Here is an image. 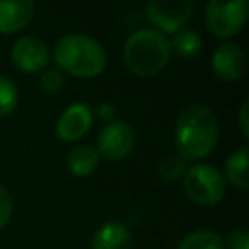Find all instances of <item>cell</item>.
Listing matches in <instances>:
<instances>
[{
	"label": "cell",
	"instance_id": "cell-1",
	"mask_svg": "<svg viewBox=\"0 0 249 249\" xmlns=\"http://www.w3.org/2000/svg\"><path fill=\"white\" fill-rule=\"evenodd\" d=\"M218 144V119L210 107L193 103L185 107L175 123L177 154L187 161H196L214 152Z\"/></svg>",
	"mask_w": 249,
	"mask_h": 249
},
{
	"label": "cell",
	"instance_id": "cell-2",
	"mask_svg": "<svg viewBox=\"0 0 249 249\" xmlns=\"http://www.w3.org/2000/svg\"><path fill=\"white\" fill-rule=\"evenodd\" d=\"M56 66L78 78H93L105 68V49L93 37L70 33L58 39L54 47Z\"/></svg>",
	"mask_w": 249,
	"mask_h": 249
},
{
	"label": "cell",
	"instance_id": "cell-3",
	"mask_svg": "<svg viewBox=\"0 0 249 249\" xmlns=\"http://www.w3.org/2000/svg\"><path fill=\"white\" fill-rule=\"evenodd\" d=\"M171 47L163 33L156 29L134 31L123 49V60L126 68L142 78L158 74L169 62Z\"/></svg>",
	"mask_w": 249,
	"mask_h": 249
},
{
	"label": "cell",
	"instance_id": "cell-4",
	"mask_svg": "<svg viewBox=\"0 0 249 249\" xmlns=\"http://www.w3.org/2000/svg\"><path fill=\"white\" fill-rule=\"evenodd\" d=\"M185 195L204 206L218 204L226 195V179L222 171H218L210 163H195L183 175Z\"/></svg>",
	"mask_w": 249,
	"mask_h": 249
},
{
	"label": "cell",
	"instance_id": "cell-5",
	"mask_svg": "<svg viewBox=\"0 0 249 249\" xmlns=\"http://www.w3.org/2000/svg\"><path fill=\"white\" fill-rule=\"evenodd\" d=\"M247 14H249L247 0H233V2L212 0L206 4L204 19L212 35L220 39H230L241 31V27L247 21Z\"/></svg>",
	"mask_w": 249,
	"mask_h": 249
},
{
	"label": "cell",
	"instance_id": "cell-6",
	"mask_svg": "<svg viewBox=\"0 0 249 249\" xmlns=\"http://www.w3.org/2000/svg\"><path fill=\"white\" fill-rule=\"evenodd\" d=\"M134 148V130L124 121H109L97 134V156L109 161L124 160Z\"/></svg>",
	"mask_w": 249,
	"mask_h": 249
},
{
	"label": "cell",
	"instance_id": "cell-7",
	"mask_svg": "<svg viewBox=\"0 0 249 249\" xmlns=\"http://www.w3.org/2000/svg\"><path fill=\"white\" fill-rule=\"evenodd\" d=\"M195 10V4L191 0L183 2H161L152 0L146 4V16L148 19L160 29V33H175L187 25Z\"/></svg>",
	"mask_w": 249,
	"mask_h": 249
},
{
	"label": "cell",
	"instance_id": "cell-8",
	"mask_svg": "<svg viewBox=\"0 0 249 249\" xmlns=\"http://www.w3.org/2000/svg\"><path fill=\"white\" fill-rule=\"evenodd\" d=\"M93 121V113L86 103H72L56 121V136L62 142H74L82 138Z\"/></svg>",
	"mask_w": 249,
	"mask_h": 249
},
{
	"label": "cell",
	"instance_id": "cell-9",
	"mask_svg": "<svg viewBox=\"0 0 249 249\" xmlns=\"http://www.w3.org/2000/svg\"><path fill=\"white\" fill-rule=\"evenodd\" d=\"M12 62L23 72H39L49 62L47 45L37 37H21L12 47Z\"/></svg>",
	"mask_w": 249,
	"mask_h": 249
},
{
	"label": "cell",
	"instance_id": "cell-10",
	"mask_svg": "<svg viewBox=\"0 0 249 249\" xmlns=\"http://www.w3.org/2000/svg\"><path fill=\"white\" fill-rule=\"evenodd\" d=\"M247 66L243 51L235 43H222L212 54V70L224 82H235L243 76Z\"/></svg>",
	"mask_w": 249,
	"mask_h": 249
},
{
	"label": "cell",
	"instance_id": "cell-11",
	"mask_svg": "<svg viewBox=\"0 0 249 249\" xmlns=\"http://www.w3.org/2000/svg\"><path fill=\"white\" fill-rule=\"evenodd\" d=\"M33 2L31 0H16L4 2L0 0V33L10 35L21 31L33 18Z\"/></svg>",
	"mask_w": 249,
	"mask_h": 249
},
{
	"label": "cell",
	"instance_id": "cell-12",
	"mask_svg": "<svg viewBox=\"0 0 249 249\" xmlns=\"http://www.w3.org/2000/svg\"><path fill=\"white\" fill-rule=\"evenodd\" d=\"M130 230L121 222H107L91 237V249H132Z\"/></svg>",
	"mask_w": 249,
	"mask_h": 249
},
{
	"label": "cell",
	"instance_id": "cell-13",
	"mask_svg": "<svg viewBox=\"0 0 249 249\" xmlns=\"http://www.w3.org/2000/svg\"><path fill=\"white\" fill-rule=\"evenodd\" d=\"M247 158H249V148H247V146H241V148H237L235 152L230 154V158L226 160V165H224V171H226L228 181H230L233 187L241 189V191L249 187ZM226 177H224V179H226Z\"/></svg>",
	"mask_w": 249,
	"mask_h": 249
},
{
	"label": "cell",
	"instance_id": "cell-14",
	"mask_svg": "<svg viewBox=\"0 0 249 249\" xmlns=\"http://www.w3.org/2000/svg\"><path fill=\"white\" fill-rule=\"evenodd\" d=\"M99 163V156L95 152V148L91 146H76L66 160V165L70 169L72 175L76 177H88L93 173V169Z\"/></svg>",
	"mask_w": 249,
	"mask_h": 249
},
{
	"label": "cell",
	"instance_id": "cell-15",
	"mask_svg": "<svg viewBox=\"0 0 249 249\" xmlns=\"http://www.w3.org/2000/svg\"><path fill=\"white\" fill-rule=\"evenodd\" d=\"M169 47H171L177 54H181L183 58H191V56H195V54L200 51L202 39H200V35H198L195 29L183 27V29H179V31L173 33Z\"/></svg>",
	"mask_w": 249,
	"mask_h": 249
},
{
	"label": "cell",
	"instance_id": "cell-16",
	"mask_svg": "<svg viewBox=\"0 0 249 249\" xmlns=\"http://www.w3.org/2000/svg\"><path fill=\"white\" fill-rule=\"evenodd\" d=\"M177 249H224V241L212 230H196L185 235Z\"/></svg>",
	"mask_w": 249,
	"mask_h": 249
},
{
	"label": "cell",
	"instance_id": "cell-17",
	"mask_svg": "<svg viewBox=\"0 0 249 249\" xmlns=\"http://www.w3.org/2000/svg\"><path fill=\"white\" fill-rule=\"evenodd\" d=\"M185 171H187V161H185L177 152L167 154V156L161 160V163H160V175H161L165 181H169V183L179 181V179L185 175Z\"/></svg>",
	"mask_w": 249,
	"mask_h": 249
},
{
	"label": "cell",
	"instance_id": "cell-18",
	"mask_svg": "<svg viewBox=\"0 0 249 249\" xmlns=\"http://www.w3.org/2000/svg\"><path fill=\"white\" fill-rule=\"evenodd\" d=\"M16 105H18V88L8 76L0 74V117L10 115L16 109Z\"/></svg>",
	"mask_w": 249,
	"mask_h": 249
},
{
	"label": "cell",
	"instance_id": "cell-19",
	"mask_svg": "<svg viewBox=\"0 0 249 249\" xmlns=\"http://www.w3.org/2000/svg\"><path fill=\"white\" fill-rule=\"evenodd\" d=\"M39 84H41V89H43V91H47V93H56V91H60L62 86H64V76H62V72H58V70H45V72L41 74Z\"/></svg>",
	"mask_w": 249,
	"mask_h": 249
},
{
	"label": "cell",
	"instance_id": "cell-20",
	"mask_svg": "<svg viewBox=\"0 0 249 249\" xmlns=\"http://www.w3.org/2000/svg\"><path fill=\"white\" fill-rule=\"evenodd\" d=\"M224 249H249V231L243 228L230 231Z\"/></svg>",
	"mask_w": 249,
	"mask_h": 249
},
{
	"label": "cell",
	"instance_id": "cell-21",
	"mask_svg": "<svg viewBox=\"0 0 249 249\" xmlns=\"http://www.w3.org/2000/svg\"><path fill=\"white\" fill-rule=\"evenodd\" d=\"M12 208H14L12 195L8 193V189L4 185H0V230L8 224V220L12 216Z\"/></svg>",
	"mask_w": 249,
	"mask_h": 249
},
{
	"label": "cell",
	"instance_id": "cell-22",
	"mask_svg": "<svg viewBox=\"0 0 249 249\" xmlns=\"http://www.w3.org/2000/svg\"><path fill=\"white\" fill-rule=\"evenodd\" d=\"M247 113H249V97H245L243 103L239 105V128H241L245 138H249V119H247Z\"/></svg>",
	"mask_w": 249,
	"mask_h": 249
},
{
	"label": "cell",
	"instance_id": "cell-23",
	"mask_svg": "<svg viewBox=\"0 0 249 249\" xmlns=\"http://www.w3.org/2000/svg\"><path fill=\"white\" fill-rule=\"evenodd\" d=\"M113 115H115V107H113L111 103H101V105H99V109H97V117H99L101 121L109 123V121L113 119Z\"/></svg>",
	"mask_w": 249,
	"mask_h": 249
}]
</instances>
